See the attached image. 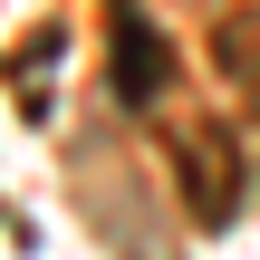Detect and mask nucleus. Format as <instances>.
Segmentation results:
<instances>
[{
  "instance_id": "nucleus-2",
  "label": "nucleus",
  "mask_w": 260,
  "mask_h": 260,
  "mask_svg": "<svg viewBox=\"0 0 260 260\" xmlns=\"http://www.w3.org/2000/svg\"><path fill=\"white\" fill-rule=\"evenodd\" d=\"M106 77H116V96H125V106H154V96H164V77H174V48L125 10V19H116V58H106Z\"/></svg>"
},
{
  "instance_id": "nucleus-1",
  "label": "nucleus",
  "mask_w": 260,
  "mask_h": 260,
  "mask_svg": "<svg viewBox=\"0 0 260 260\" xmlns=\"http://www.w3.org/2000/svg\"><path fill=\"white\" fill-rule=\"evenodd\" d=\"M174 164H183V203H193L203 222H232V203H241V164H251V154H241L222 125H193Z\"/></svg>"
},
{
  "instance_id": "nucleus-3",
  "label": "nucleus",
  "mask_w": 260,
  "mask_h": 260,
  "mask_svg": "<svg viewBox=\"0 0 260 260\" xmlns=\"http://www.w3.org/2000/svg\"><path fill=\"white\" fill-rule=\"evenodd\" d=\"M212 68H222L241 96H260V0H232V10L212 19Z\"/></svg>"
}]
</instances>
